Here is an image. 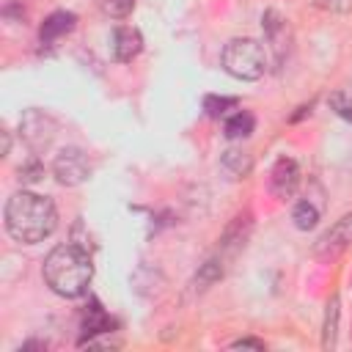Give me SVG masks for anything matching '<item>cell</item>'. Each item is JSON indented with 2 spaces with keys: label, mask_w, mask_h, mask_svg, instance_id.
<instances>
[{
  "label": "cell",
  "mask_w": 352,
  "mask_h": 352,
  "mask_svg": "<svg viewBox=\"0 0 352 352\" xmlns=\"http://www.w3.org/2000/svg\"><path fill=\"white\" fill-rule=\"evenodd\" d=\"M58 226L55 204L47 195L19 190L6 201V231L22 245L44 242Z\"/></svg>",
  "instance_id": "obj_1"
},
{
  "label": "cell",
  "mask_w": 352,
  "mask_h": 352,
  "mask_svg": "<svg viewBox=\"0 0 352 352\" xmlns=\"http://www.w3.org/2000/svg\"><path fill=\"white\" fill-rule=\"evenodd\" d=\"M41 275H44V283L55 294L72 300V297L85 294V289L94 278V264H91L88 250L66 242V245H58L50 250V256L44 258V267H41Z\"/></svg>",
  "instance_id": "obj_2"
},
{
  "label": "cell",
  "mask_w": 352,
  "mask_h": 352,
  "mask_svg": "<svg viewBox=\"0 0 352 352\" xmlns=\"http://www.w3.org/2000/svg\"><path fill=\"white\" fill-rule=\"evenodd\" d=\"M220 63L236 80H258L267 72V52L256 38H231L223 47Z\"/></svg>",
  "instance_id": "obj_3"
},
{
  "label": "cell",
  "mask_w": 352,
  "mask_h": 352,
  "mask_svg": "<svg viewBox=\"0 0 352 352\" xmlns=\"http://www.w3.org/2000/svg\"><path fill=\"white\" fill-rule=\"evenodd\" d=\"M52 173L55 179L63 184V187H77L82 182H88L91 176V162H88V154L77 146H66L55 154L52 160Z\"/></svg>",
  "instance_id": "obj_4"
},
{
  "label": "cell",
  "mask_w": 352,
  "mask_h": 352,
  "mask_svg": "<svg viewBox=\"0 0 352 352\" xmlns=\"http://www.w3.org/2000/svg\"><path fill=\"white\" fill-rule=\"evenodd\" d=\"M19 132H22V140H25L33 151H41V148H47V146L55 140L58 124H55V118L47 116L44 110H25L22 118H19Z\"/></svg>",
  "instance_id": "obj_5"
},
{
  "label": "cell",
  "mask_w": 352,
  "mask_h": 352,
  "mask_svg": "<svg viewBox=\"0 0 352 352\" xmlns=\"http://www.w3.org/2000/svg\"><path fill=\"white\" fill-rule=\"evenodd\" d=\"M346 248H352V212H346L344 217H338L316 242L314 253L319 258H338Z\"/></svg>",
  "instance_id": "obj_6"
},
{
  "label": "cell",
  "mask_w": 352,
  "mask_h": 352,
  "mask_svg": "<svg viewBox=\"0 0 352 352\" xmlns=\"http://www.w3.org/2000/svg\"><path fill=\"white\" fill-rule=\"evenodd\" d=\"M300 184V165L292 157H280L270 170V190L278 198H289Z\"/></svg>",
  "instance_id": "obj_7"
},
{
  "label": "cell",
  "mask_w": 352,
  "mask_h": 352,
  "mask_svg": "<svg viewBox=\"0 0 352 352\" xmlns=\"http://www.w3.org/2000/svg\"><path fill=\"white\" fill-rule=\"evenodd\" d=\"M143 50V38L135 28H116L113 38H110V52L118 63H129L132 58H138Z\"/></svg>",
  "instance_id": "obj_8"
},
{
  "label": "cell",
  "mask_w": 352,
  "mask_h": 352,
  "mask_svg": "<svg viewBox=\"0 0 352 352\" xmlns=\"http://www.w3.org/2000/svg\"><path fill=\"white\" fill-rule=\"evenodd\" d=\"M74 22H77V16H74L72 11H55V14H50V16L41 22V30H38L41 44H52L55 38L72 33V30H74Z\"/></svg>",
  "instance_id": "obj_9"
},
{
  "label": "cell",
  "mask_w": 352,
  "mask_h": 352,
  "mask_svg": "<svg viewBox=\"0 0 352 352\" xmlns=\"http://www.w3.org/2000/svg\"><path fill=\"white\" fill-rule=\"evenodd\" d=\"M261 28H264V36H267V41L275 47V58H278V63L283 60V36H286V19L275 11V8H270V11H264V16H261Z\"/></svg>",
  "instance_id": "obj_10"
},
{
  "label": "cell",
  "mask_w": 352,
  "mask_h": 352,
  "mask_svg": "<svg viewBox=\"0 0 352 352\" xmlns=\"http://www.w3.org/2000/svg\"><path fill=\"white\" fill-rule=\"evenodd\" d=\"M220 165L231 179H245L253 170V157L242 148H226L220 157Z\"/></svg>",
  "instance_id": "obj_11"
},
{
  "label": "cell",
  "mask_w": 352,
  "mask_h": 352,
  "mask_svg": "<svg viewBox=\"0 0 352 352\" xmlns=\"http://www.w3.org/2000/svg\"><path fill=\"white\" fill-rule=\"evenodd\" d=\"M253 126H256V118L248 113V110H236L231 118H226V138L228 140H242V138H250V132H253Z\"/></svg>",
  "instance_id": "obj_12"
},
{
  "label": "cell",
  "mask_w": 352,
  "mask_h": 352,
  "mask_svg": "<svg viewBox=\"0 0 352 352\" xmlns=\"http://www.w3.org/2000/svg\"><path fill=\"white\" fill-rule=\"evenodd\" d=\"M292 220H294V226H297L300 231H311V228L319 223V206H316L311 198H305V201H300V204L294 206Z\"/></svg>",
  "instance_id": "obj_13"
},
{
  "label": "cell",
  "mask_w": 352,
  "mask_h": 352,
  "mask_svg": "<svg viewBox=\"0 0 352 352\" xmlns=\"http://www.w3.org/2000/svg\"><path fill=\"white\" fill-rule=\"evenodd\" d=\"M110 327H113V322H110V316H107L99 305H94V308L85 314V319H82V330L88 333V338L96 336V333H107Z\"/></svg>",
  "instance_id": "obj_14"
},
{
  "label": "cell",
  "mask_w": 352,
  "mask_h": 352,
  "mask_svg": "<svg viewBox=\"0 0 352 352\" xmlns=\"http://www.w3.org/2000/svg\"><path fill=\"white\" fill-rule=\"evenodd\" d=\"M223 278V264L217 261V258H209V261H204L201 264V270L195 272V289H206V286H212V283H217Z\"/></svg>",
  "instance_id": "obj_15"
},
{
  "label": "cell",
  "mask_w": 352,
  "mask_h": 352,
  "mask_svg": "<svg viewBox=\"0 0 352 352\" xmlns=\"http://www.w3.org/2000/svg\"><path fill=\"white\" fill-rule=\"evenodd\" d=\"M338 297H333L330 302H327V316H324V338H322V344H324V349H333L336 346V333H338Z\"/></svg>",
  "instance_id": "obj_16"
},
{
  "label": "cell",
  "mask_w": 352,
  "mask_h": 352,
  "mask_svg": "<svg viewBox=\"0 0 352 352\" xmlns=\"http://www.w3.org/2000/svg\"><path fill=\"white\" fill-rule=\"evenodd\" d=\"M327 104H330V110H336L341 118L352 121V94H349V91H333L330 99H327Z\"/></svg>",
  "instance_id": "obj_17"
},
{
  "label": "cell",
  "mask_w": 352,
  "mask_h": 352,
  "mask_svg": "<svg viewBox=\"0 0 352 352\" xmlns=\"http://www.w3.org/2000/svg\"><path fill=\"white\" fill-rule=\"evenodd\" d=\"M231 107H236V99H234V96H206V99H204V110H206L212 118L226 116V110H231Z\"/></svg>",
  "instance_id": "obj_18"
},
{
  "label": "cell",
  "mask_w": 352,
  "mask_h": 352,
  "mask_svg": "<svg viewBox=\"0 0 352 352\" xmlns=\"http://www.w3.org/2000/svg\"><path fill=\"white\" fill-rule=\"evenodd\" d=\"M41 176H44V165H41L36 157H30L28 162L19 165V182H22V184H36Z\"/></svg>",
  "instance_id": "obj_19"
},
{
  "label": "cell",
  "mask_w": 352,
  "mask_h": 352,
  "mask_svg": "<svg viewBox=\"0 0 352 352\" xmlns=\"http://www.w3.org/2000/svg\"><path fill=\"white\" fill-rule=\"evenodd\" d=\"M102 8H104V14H110L113 19H124V16L132 14L135 0H102Z\"/></svg>",
  "instance_id": "obj_20"
},
{
  "label": "cell",
  "mask_w": 352,
  "mask_h": 352,
  "mask_svg": "<svg viewBox=\"0 0 352 352\" xmlns=\"http://www.w3.org/2000/svg\"><path fill=\"white\" fill-rule=\"evenodd\" d=\"M319 8L324 11H333V14H346L352 11V0H316Z\"/></svg>",
  "instance_id": "obj_21"
},
{
  "label": "cell",
  "mask_w": 352,
  "mask_h": 352,
  "mask_svg": "<svg viewBox=\"0 0 352 352\" xmlns=\"http://www.w3.org/2000/svg\"><path fill=\"white\" fill-rule=\"evenodd\" d=\"M231 349H264V341H258V338H236L231 344Z\"/></svg>",
  "instance_id": "obj_22"
},
{
  "label": "cell",
  "mask_w": 352,
  "mask_h": 352,
  "mask_svg": "<svg viewBox=\"0 0 352 352\" xmlns=\"http://www.w3.org/2000/svg\"><path fill=\"white\" fill-rule=\"evenodd\" d=\"M8 148H11V135H8V132H3V157L8 154Z\"/></svg>",
  "instance_id": "obj_23"
}]
</instances>
